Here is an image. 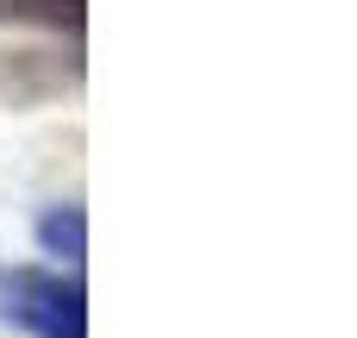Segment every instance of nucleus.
Here are the masks:
<instances>
[{
    "label": "nucleus",
    "mask_w": 357,
    "mask_h": 338,
    "mask_svg": "<svg viewBox=\"0 0 357 338\" xmlns=\"http://www.w3.org/2000/svg\"><path fill=\"white\" fill-rule=\"evenodd\" d=\"M0 314L25 338H88V289L63 270H13L0 282Z\"/></svg>",
    "instance_id": "obj_1"
},
{
    "label": "nucleus",
    "mask_w": 357,
    "mask_h": 338,
    "mask_svg": "<svg viewBox=\"0 0 357 338\" xmlns=\"http://www.w3.org/2000/svg\"><path fill=\"white\" fill-rule=\"evenodd\" d=\"M38 245H44V257L82 263V257H88V213H82L75 201L44 207V220H38Z\"/></svg>",
    "instance_id": "obj_2"
},
{
    "label": "nucleus",
    "mask_w": 357,
    "mask_h": 338,
    "mask_svg": "<svg viewBox=\"0 0 357 338\" xmlns=\"http://www.w3.org/2000/svg\"><path fill=\"white\" fill-rule=\"evenodd\" d=\"M88 0H0V25H38V31H82Z\"/></svg>",
    "instance_id": "obj_3"
}]
</instances>
